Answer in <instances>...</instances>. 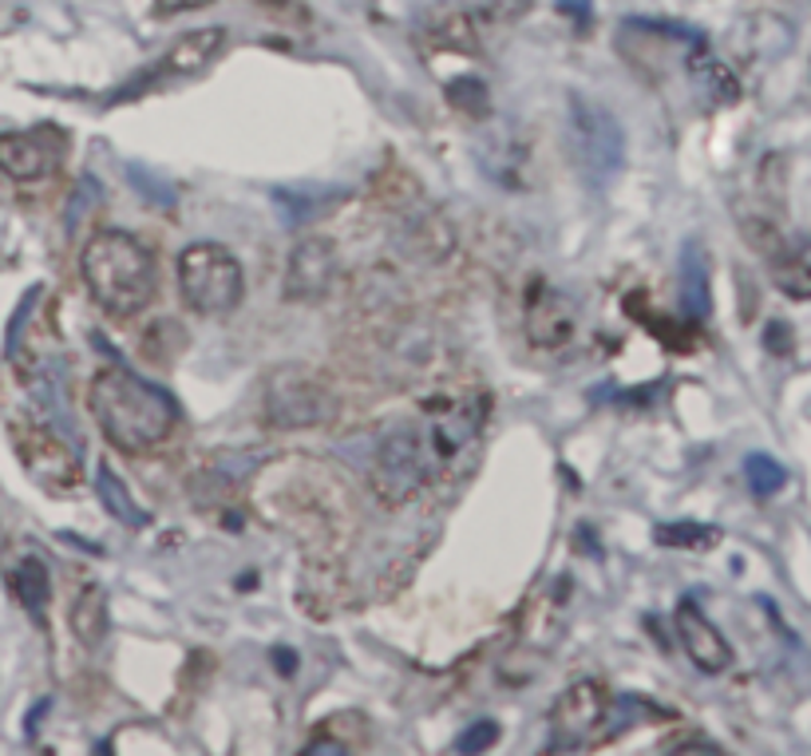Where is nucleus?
<instances>
[{
	"label": "nucleus",
	"mask_w": 811,
	"mask_h": 756,
	"mask_svg": "<svg viewBox=\"0 0 811 756\" xmlns=\"http://www.w3.org/2000/svg\"><path fill=\"white\" fill-rule=\"evenodd\" d=\"M689 72H693V80L701 84V92H705L713 104H737L740 99L737 75L709 52V44L701 40V36L693 40V52H689Z\"/></svg>",
	"instance_id": "nucleus-15"
},
{
	"label": "nucleus",
	"mask_w": 811,
	"mask_h": 756,
	"mask_svg": "<svg viewBox=\"0 0 811 756\" xmlns=\"http://www.w3.org/2000/svg\"><path fill=\"white\" fill-rule=\"evenodd\" d=\"M681 310L689 321H705L713 313V293H709V257L697 242L685 245L681 257Z\"/></svg>",
	"instance_id": "nucleus-14"
},
{
	"label": "nucleus",
	"mask_w": 811,
	"mask_h": 756,
	"mask_svg": "<svg viewBox=\"0 0 811 756\" xmlns=\"http://www.w3.org/2000/svg\"><path fill=\"white\" fill-rule=\"evenodd\" d=\"M444 464H439L436 447L427 440L424 424H400L388 432L373 464V491L385 507H404L436 480Z\"/></svg>",
	"instance_id": "nucleus-4"
},
{
	"label": "nucleus",
	"mask_w": 811,
	"mask_h": 756,
	"mask_svg": "<svg viewBox=\"0 0 811 756\" xmlns=\"http://www.w3.org/2000/svg\"><path fill=\"white\" fill-rule=\"evenodd\" d=\"M448 99H451V107H456V111H463V116H471V119L492 116V96H487V84H483V80H475V75H459V80H451Z\"/></svg>",
	"instance_id": "nucleus-23"
},
{
	"label": "nucleus",
	"mask_w": 811,
	"mask_h": 756,
	"mask_svg": "<svg viewBox=\"0 0 811 756\" xmlns=\"http://www.w3.org/2000/svg\"><path fill=\"white\" fill-rule=\"evenodd\" d=\"M614 713V697L602 682L582 677L570 689L558 693L555 709H550V729H555V748H582L606 729Z\"/></svg>",
	"instance_id": "nucleus-8"
},
{
	"label": "nucleus",
	"mask_w": 811,
	"mask_h": 756,
	"mask_svg": "<svg viewBox=\"0 0 811 756\" xmlns=\"http://www.w3.org/2000/svg\"><path fill=\"white\" fill-rule=\"evenodd\" d=\"M87 293L96 305L111 317H135L155 298V257L150 250L131 238L128 230H99L87 238L84 254H80Z\"/></svg>",
	"instance_id": "nucleus-2"
},
{
	"label": "nucleus",
	"mask_w": 811,
	"mask_h": 756,
	"mask_svg": "<svg viewBox=\"0 0 811 756\" xmlns=\"http://www.w3.org/2000/svg\"><path fill=\"white\" fill-rule=\"evenodd\" d=\"M745 476H748V488H752V495H760V500H768V495L784 491V483H788V471H784V464H776V459L764 456V452H752V456L745 459Z\"/></svg>",
	"instance_id": "nucleus-22"
},
{
	"label": "nucleus",
	"mask_w": 811,
	"mask_h": 756,
	"mask_svg": "<svg viewBox=\"0 0 811 756\" xmlns=\"http://www.w3.org/2000/svg\"><path fill=\"white\" fill-rule=\"evenodd\" d=\"M68 622H72V634L84 641V646H99V641L107 638V595L104 590H99V586H84V590L75 595Z\"/></svg>",
	"instance_id": "nucleus-19"
},
{
	"label": "nucleus",
	"mask_w": 811,
	"mask_h": 756,
	"mask_svg": "<svg viewBox=\"0 0 811 756\" xmlns=\"http://www.w3.org/2000/svg\"><path fill=\"white\" fill-rule=\"evenodd\" d=\"M586 4H590V0H558V9L570 12V16H574V21L582 24V28H586V21H590V9H586Z\"/></svg>",
	"instance_id": "nucleus-29"
},
{
	"label": "nucleus",
	"mask_w": 811,
	"mask_h": 756,
	"mask_svg": "<svg viewBox=\"0 0 811 756\" xmlns=\"http://www.w3.org/2000/svg\"><path fill=\"white\" fill-rule=\"evenodd\" d=\"M48 135H36V131H4L0 135V171L16 182H40L52 175L56 155L64 143H48L60 128H44Z\"/></svg>",
	"instance_id": "nucleus-13"
},
{
	"label": "nucleus",
	"mask_w": 811,
	"mask_h": 756,
	"mask_svg": "<svg viewBox=\"0 0 811 756\" xmlns=\"http://www.w3.org/2000/svg\"><path fill=\"white\" fill-rule=\"evenodd\" d=\"M495 741H499V724H495V721H475L468 733L456 741V753H483V748H492Z\"/></svg>",
	"instance_id": "nucleus-25"
},
{
	"label": "nucleus",
	"mask_w": 811,
	"mask_h": 756,
	"mask_svg": "<svg viewBox=\"0 0 811 756\" xmlns=\"http://www.w3.org/2000/svg\"><path fill=\"white\" fill-rule=\"evenodd\" d=\"M791 345H796V337H791L788 321H768V329H764V349L776 352V357H788Z\"/></svg>",
	"instance_id": "nucleus-26"
},
{
	"label": "nucleus",
	"mask_w": 811,
	"mask_h": 756,
	"mask_svg": "<svg viewBox=\"0 0 811 756\" xmlns=\"http://www.w3.org/2000/svg\"><path fill=\"white\" fill-rule=\"evenodd\" d=\"M772 277H776V286L784 289L788 298L811 301V266L803 262V257H788V254H784V262L776 257V269H772Z\"/></svg>",
	"instance_id": "nucleus-24"
},
{
	"label": "nucleus",
	"mask_w": 811,
	"mask_h": 756,
	"mask_svg": "<svg viewBox=\"0 0 811 756\" xmlns=\"http://www.w3.org/2000/svg\"><path fill=\"white\" fill-rule=\"evenodd\" d=\"M669 748L673 753H721V745H713V741H677Z\"/></svg>",
	"instance_id": "nucleus-30"
},
{
	"label": "nucleus",
	"mask_w": 811,
	"mask_h": 756,
	"mask_svg": "<svg viewBox=\"0 0 811 756\" xmlns=\"http://www.w3.org/2000/svg\"><path fill=\"white\" fill-rule=\"evenodd\" d=\"M673 622H677V638H681L685 653H689V661H693L701 673H725L728 665H733V646H728V638L705 619V610L697 607L693 598H681V602H677Z\"/></svg>",
	"instance_id": "nucleus-11"
},
{
	"label": "nucleus",
	"mask_w": 811,
	"mask_h": 756,
	"mask_svg": "<svg viewBox=\"0 0 811 756\" xmlns=\"http://www.w3.org/2000/svg\"><path fill=\"white\" fill-rule=\"evenodd\" d=\"M246 277L238 257L218 242H194L179 254V293L198 317H226L238 310Z\"/></svg>",
	"instance_id": "nucleus-5"
},
{
	"label": "nucleus",
	"mask_w": 811,
	"mask_h": 756,
	"mask_svg": "<svg viewBox=\"0 0 811 756\" xmlns=\"http://www.w3.org/2000/svg\"><path fill=\"white\" fill-rule=\"evenodd\" d=\"M12 444H16L21 468L48 495H75L84 488V464L75 456V447L64 436H56L52 428L12 424Z\"/></svg>",
	"instance_id": "nucleus-7"
},
{
	"label": "nucleus",
	"mask_w": 811,
	"mask_h": 756,
	"mask_svg": "<svg viewBox=\"0 0 811 756\" xmlns=\"http://www.w3.org/2000/svg\"><path fill=\"white\" fill-rule=\"evenodd\" d=\"M9 586H12V595H16V602H21L24 610H33V614H44L48 598H52V578H48V566H44L36 554H24L21 563L12 566Z\"/></svg>",
	"instance_id": "nucleus-18"
},
{
	"label": "nucleus",
	"mask_w": 811,
	"mask_h": 756,
	"mask_svg": "<svg viewBox=\"0 0 811 756\" xmlns=\"http://www.w3.org/2000/svg\"><path fill=\"white\" fill-rule=\"evenodd\" d=\"M210 0H155V12L159 16H174V12H191V9H206Z\"/></svg>",
	"instance_id": "nucleus-27"
},
{
	"label": "nucleus",
	"mask_w": 811,
	"mask_h": 756,
	"mask_svg": "<svg viewBox=\"0 0 811 756\" xmlns=\"http://www.w3.org/2000/svg\"><path fill=\"white\" fill-rule=\"evenodd\" d=\"M96 491H99V500H104L111 519H119L123 527H135V531L147 527V515L140 512V503L131 500L123 480H116V471L107 468V464H99V471H96Z\"/></svg>",
	"instance_id": "nucleus-20"
},
{
	"label": "nucleus",
	"mask_w": 811,
	"mask_h": 756,
	"mask_svg": "<svg viewBox=\"0 0 811 756\" xmlns=\"http://www.w3.org/2000/svg\"><path fill=\"white\" fill-rule=\"evenodd\" d=\"M222 44H226L222 24H214V28H194V33H186L182 40L171 44V52H167L159 64L150 68L143 84L162 87V84H179V80H194L198 72H206V68H210L214 56L222 52Z\"/></svg>",
	"instance_id": "nucleus-12"
},
{
	"label": "nucleus",
	"mask_w": 811,
	"mask_h": 756,
	"mask_svg": "<svg viewBox=\"0 0 811 756\" xmlns=\"http://www.w3.org/2000/svg\"><path fill=\"white\" fill-rule=\"evenodd\" d=\"M337 277V242L332 238L310 235L293 245L286 269V298L289 301H320L332 289Z\"/></svg>",
	"instance_id": "nucleus-10"
},
{
	"label": "nucleus",
	"mask_w": 811,
	"mask_h": 756,
	"mask_svg": "<svg viewBox=\"0 0 811 756\" xmlns=\"http://www.w3.org/2000/svg\"><path fill=\"white\" fill-rule=\"evenodd\" d=\"M578 333V310L574 301L566 298L562 289H555L550 281L534 277L526 286V337L534 349H566Z\"/></svg>",
	"instance_id": "nucleus-9"
},
{
	"label": "nucleus",
	"mask_w": 811,
	"mask_h": 756,
	"mask_svg": "<svg viewBox=\"0 0 811 756\" xmlns=\"http://www.w3.org/2000/svg\"><path fill=\"white\" fill-rule=\"evenodd\" d=\"M274 665H281V673L293 677V673H298V653L289 650V646H278V650H274Z\"/></svg>",
	"instance_id": "nucleus-28"
},
{
	"label": "nucleus",
	"mask_w": 811,
	"mask_h": 756,
	"mask_svg": "<svg viewBox=\"0 0 811 756\" xmlns=\"http://www.w3.org/2000/svg\"><path fill=\"white\" fill-rule=\"evenodd\" d=\"M87 405H92V416H96L107 444H116L119 452H131V456L159 447L179 424V405L171 396L123 364L96 373V381L87 388Z\"/></svg>",
	"instance_id": "nucleus-1"
},
{
	"label": "nucleus",
	"mask_w": 811,
	"mask_h": 756,
	"mask_svg": "<svg viewBox=\"0 0 811 756\" xmlns=\"http://www.w3.org/2000/svg\"><path fill=\"white\" fill-rule=\"evenodd\" d=\"M344 194L341 191H320V187H278L274 191V206H278L281 214H286L289 226H301L310 223V218H317V214H325L329 206L341 203Z\"/></svg>",
	"instance_id": "nucleus-17"
},
{
	"label": "nucleus",
	"mask_w": 811,
	"mask_h": 756,
	"mask_svg": "<svg viewBox=\"0 0 811 756\" xmlns=\"http://www.w3.org/2000/svg\"><path fill=\"white\" fill-rule=\"evenodd\" d=\"M337 396L317 373L301 369V364H286L269 376L266 384V400H262V412H266L269 428H281V432H298V428H320L337 416Z\"/></svg>",
	"instance_id": "nucleus-6"
},
{
	"label": "nucleus",
	"mask_w": 811,
	"mask_h": 756,
	"mask_svg": "<svg viewBox=\"0 0 811 756\" xmlns=\"http://www.w3.org/2000/svg\"><path fill=\"white\" fill-rule=\"evenodd\" d=\"M566 147L574 171L586 187H609L626 167V131L606 104L586 96H570L566 107Z\"/></svg>",
	"instance_id": "nucleus-3"
},
{
	"label": "nucleus",
	"mask_w": 811,
	"mask_h": 756,
	"mask_svg": "<svg viewBox=\"0 0 811 756\" xmlns=\"http://www.w3.org/2000/svg\"><path fill=\"white\" fill-rule=\"evenodd\" d=\"M653 539L662 547H677V551H705L721 539L716 527H705V523H662Z\"/></svg>",
	"instance_id": "nucleus-21"
},
{
	"label": "nucleus",
	"mask_w": 811,
	"mask_h": 756,
	"mask_svg": "<svg viewBox=\"0 0 811 756\" xmlns=\"http://www.w3.org/2000/svg\"><path fill=\"white\" fill-rule=\"evenodd\" d=\"M364 736H368V721H364V713H337L329 717V721H320L317 729H313L310 745H305V753H353V748L364 745Z\"/></svg>",
	"instance_id": "nucleus-16"
}]
</instances>
